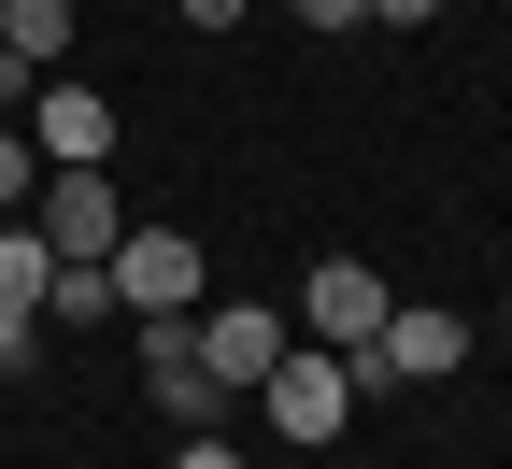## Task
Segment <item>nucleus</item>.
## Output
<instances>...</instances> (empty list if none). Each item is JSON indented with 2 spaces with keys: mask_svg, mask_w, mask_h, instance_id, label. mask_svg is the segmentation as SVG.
<instances>
[{
  "mask_svg": "<svg viewBox=\"0 0 512 469\" xmlns=\"http://www.w3.org/2000/svg\"><path fill=\"white\" fill-rule=\"evenodd\" d=\"M29 228H43L57 271H100V256L128 242V199H114V171H43L29 185Z\"/></svg>",
  "mask_w": 512,
  "mask_h": 469,
  "instance_id": "nucleus-1",
  "label": "nucleus"
},
{
  "mask_svg": "<svg viewBox=\"0 0 512 469\" xmlns=\"http://www.w3.org/2000/svg\"><path fill=\"white\" fill-rule=\"evenodd\" d=\"M441 370H470V313H441V299H399L356 342V384H441Z\"/></svg>",
  "mask_w": 512,
  "mask_h": 469,
  "instance_id": "nucleus-2",
  "label": "nucleus"
},
{
  "mask_svg": "<svg viewBox=\"0 0 512 469\" xmlns=\"http://www.w3.org/2000/svg\"><path fill=\"white\" fill-rule=\"evenodd\" d=\"M256 398H271V427H285V441H313V455H328V441H342V413H356V356H328V342H285Z\"/></svg>",
  "mask_w": 512,
  "mask_h": 469,
  "instance_id": "nucleus-3",
  "label": "nucleus"
},
{
  "mask_svg": "<svg viewBox=\"0 0 512 469\" xmlns=\"http://www.w3.org/2000/svg\"><path fill=\"white\" fill-rule=\"evenodd\" d=\"M100 271H114L128 327H143V313H200V242H185V228H128V242L100 256Z\"/></svg>",
  "mask_w": 512,
  "mask_h": 469,
  "instance_id": "nucleus-4",
  "label": "nucleus"
},
{
  "mask_svg": "<svg viewBox=\"0 0 512 469\" xmlns=\"http://www.w3.org/2000/svg\"><path fill=\"white\" fill-rule=\"evenodd\" d=\"M29 157H43V171H100V157H114L100 86H57V72H43V86H29Z\"/></svg>",
  "mask_w": 512,
  "mask_h": 469,
  "instance_id": "nucleus-5",
  "label": "nucleus"
},
{
  "mask_svg": "<svg viewBox=\"0 0 512 469\" xmlns=\"http://www.w3.org/2000/svg\"><path fill=\"white\" fill-rule=\"evenodd\" d=\"M285 342H299V327H285V313H256V299H214V313H200V370H214L228 398L271 384V356H285Z\"/></svg>",
  "mask_w": 512,
  "mask_h": 469,
  "instance_id": "nucleus-6",
  "label": "nucleus"
},
{
  "mask_svg": "<svg viewBox=\"0 0 512 469\" xmlns=\"http://www.w3.org/2000/svg\"><path fill=\"white\" fill-rule=\"evenodd\" d=\"M143 384H157V413H185V427H214V370H200V313H143Z\"/></svg>",
  "mask_w": 512,
  "mask_h": 469,
  "instance_id": "nucleus-7",
  "label": "nucleus"
},
{
  "mask_svg": "<svg viewBox=\"0 0 512 469\" xmlns=\"http://www.w3.org/2000/svg\"><path fill=\"white\" fill-rule=\"evenodd\" d=\"M384 313H399V299H384V271H356V256H328V271H313V342H328V356H356Z\"/></svg>",
  "mask_w": 512,
  "mask_h": 469,
  "instance_id": "nucleus-8",
  "label": "nucleus"
},
{
  "mask_svg": "<svg viewBox=\"0 0 512 469\" xmlns=\"http://www.w3.org/2000/svg\"><path fill=\"white\" fill-rule=\"evenodd\" d=\"M43 285H57L43 228H29V214H0V313H43Z\"/></svg>",
  "mask_w": 512,
  "mask_h": 469,
  "instance_id": "nucleus-9",
  "label": "nucleus"
},
{
  "mask_svg": "<svg viewBox=\"0 0 512 469\" xmlns=\"http://www.w3.org/2000/svg\"><path fill=\"white\" fill-rule=\"evenodd\" d=\"M43 327H72V342H86V327H128L114 271H57V285H43Z\"/></svg>",
  "mask_w": 512,
  "mask_h": 469,
  "instance_id": "nucleus-10",
  "label": "nucleus"
},
{
  "mask_svg": "<svg viewBox=\"0 0 512 469\" xmlns=\"http://www.w3.org/2000/svg\"><path fill=\"white\" fill-rule=\"evenodd\" d=\"M0 43L29 57V72H57V57H72V0H0Z\"/></svg>",
  "mask_w": 512,
  "mask_h": 469,
  "instance_id": "nucleus-11",
  "label": "nucleus"
},
{
  "mask_svg": "<svg viewBox=\"0 0 512 469\" xmlns=\"http://www.w3.org/2000/svg\"><path fill=\"white\" fill-rule=\"evenodd\" d=\"M29 185H43V157H29V128L0 114V214H29Z\"/></svg>",
  "mask_w": 512,
  "mask_h": 469,
  "instance_id": "nucleus-12",
  "label": "nucleus"
},
{
  "mask_svg": "<svg viewBox=\"0 0 512 469\" xmlns=\"http://www.w3.org/2000/svg\"><path fill=\"white\" fill-rule=\"evenodd\" d=\"M299 29H370V0H285Z\"/></svg>",
  "mask_w": 512,
  "mask_h": 469,
  "instance_id": "nucleus-13",
  "label": "nucleus"
},
{
  "mask_svg": "<svg viewBox=\"0 0 512 469\" xmlns=\"http://www.w3.org/2000/svg\"><path fill=\"white\" fill-rule=\"evenodd\" d=\"M29 86H43V72H29L15 43H0V114H29Z\"/></svg>",
  "mask_w": 512,
  "mask_h": 469,
  "instance_id": "nucleus-14",
  "label": "nucleus"
},
{
  "mask_svg": "<svg viewBox=\"0 0 512 469\" xmlns=\"http://www.w3.org/2000/svg\"><path fill=\"white\" fill-rule=\"evenodd\" d=\"M171 469H242V455H228L214 427H185V455H171Z\"/></svg>",
  "mask_w": 512,
  "mask_h": 469,
  "instance_id": "nucleus-15",
  "label": "nucleus"
},
{
  "mask_svg": "<svg viewBox=\"0 0 512 469\" xmlns=\"http://www.w3.org/2000/svg\"><path fill=\"white\" fill-rule=\"evenodd\" d=\"M256 15V0H185V29H242Z\"/></svg>",
  "mask_w": 512,
  "mask_h": 469,
  "instance_id": "nucleus-16",
  "label": "nucleus"
},
{
  "mask_svg": "<svg viewBox=\"0 0 512 469\" xmlns=\"http://www.w3.org/2000/svg\"><path fill=\"white\" fill-rule=\"evenodd\" d=\"M370 15H384V29H427V15H441V0H370Z\"/></svg>",
  "mask_w": 512,
  "mask_h": 469,
  "instance_id": "nucleus-17",
  "label": "nucleus"
}]
</instances>
